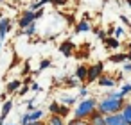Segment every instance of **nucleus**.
<instances>
[{
    "label": "nucleus",
    "instance_id": "1",
    "mask_svg": "<svg viewBox=\"0 0 131 125\" xmlns=\"http://www.w3.org/2000/svg\"><path fill=\"white\" fill-rule=\"evenodd\" d=\"M124 105H126V100L124 98H118V96H115L111 91L97 104V109H99V113H102V114H115V113H122V109H124Z\"/></svg>",
    "mask_w": 131,
    "mask_h": 125
},
{
    "label": "nucleus",
    "instance_id": "2",
    "mask_svg": "<svg viewBox=\"0 0 131 125\" xmlns=\"http://www.w3.org/2000/svg\"><path fill=\"white\" fill-rule=\"evenodd\" d=\"M97 100L95 98H83V102L77 104L75 111H74V118H83V120H88L95 111H97Z\"/></svg>",
    "mask_w": 131,
    "mask_h": 125
},
{
    "label": "nucleus",
    "instance_id": "3",
    "mask_svg": "<svg viewBox=\"0 0 131 125\" xmlns=\"http://www.w3.org/2000/svg\"><path fill=\"white\" fill-rule=\"evenodd\" d=\"M102 70H104V64L99 61L92 66H88V79H86V84H92V82H97L101 77H102Z\"/></svg>",
    "mask_w": 131,
    "mask_h": 125
},
{
    "label": "nucleus",
    "instance_id": "4",
    "mask_svg": "<svg viewBox=\"0 0 131 125\" xmlns=\"http://www.w3.org/2000/svg\"><path fill=\"white\" fill-rule=\"evenodd\" d=\"M34 22H36V13L31 11V9H27V11H24L22 16L18 18V27H20V29H25V27H29V25L34 23Z\"/></svg>",
    "mask_w": 131,
    "mask_h": 125
},
{
    "label": "nucleus",
    "instance_id": "5",
    "mask_svg": "<svg viewBox=\"0 0 131 125\" xmlns=\"http://www.w3.org/2000/svg\"><path fill=\"white\" fill-rule=\"evenodd\" d=\"M43 111L41 109H36V111H32V113H25L24 116H22V123L20 125H29V123H32V121H41L43 120Z\"/></svg>",
    "mask_w": 131,
    "mask_h": 125
},
{
    "label": "nucleus",
    "instance_id": "6",
    "mask_svg": "<svg viewBox=\"0 0 131 125\" xmlns=\"http://www.w3.org/2000/svg\"><path fill=\"white\" fill-rule=\"evenodd\" d=\"M106 125H129L124 118L122 113H115V114H108L106 116Z\"/></svg>",
    "mask_w": 131,
    "mask_h": 125
},
{
    "label": "nucleus",
    "instance_id": "7",
    "mask_svg": "<svg viewBox=\"0 0 131 125\" xmlns=\"http://www.w3.org/2000/svg\"><path fill=\"white\" fill-rule=\"evenodd\" d=\"M74 48H75V45H74L72 39H65V41L59 45V52H61L65 57H70V55L74 54Z\"/></svg>",
    "mask_w": 131,
    "mask_h": 125
},
{
    "label": "nucleus",
    "instance_id": "8",
    "mask_svg": "<svg viewBox=\"0 0 131 125\" xmlns=\"http://www.w3.org/2000/svg\"><path fill=\"white\" fill-rule=\"evenodd\" d=\"M108 61L113 63V64H120V63H127V61H131V59H129V54H127V52H122V54H111V55L108 57Z\"/></svg>",
    "mask_w": 131,
    "mask_h": 125
},
{
    "label": "nucleus",
    "instance_id": "9",
    "mask_svg": "<svg viewBox=\"0 0 131 125\" xmlns=\"http://www.w3.org/2000/svg\"><path fill=\"white\" fill-rule=\"evenodd\" d=\"M88 121H90V125H106V114H102V113H99V109L88 118Z\"/></svg>",
    "mask_w": 131,
    "mask_h": 125
},
{
    "label": "nucleus",
    "instance_id": "10",
    "mask_svg": "<svg viewBox=\"0 0 131 125\" xmlns=\"http://www.w3.org/2000/svg\"><path fill=\"white\" fill-rule=\"evenodd\" d=\"M74 75L79 79V82H84V84H86V79H88V66H86V64H77Z\"/></svg>",
    "mask_w": 131,
    "mask_h": 125
},
{
    "label": "nucleus",
    "instance_id": "11",
    "mask_svg": "<svg viewBox=\"0 0 131 125\" xmlns=\"http://www.w3.org/2000/svg\"><path fill=\"white\" fill-rule=\"evenodd\" d=\"M88 31H92V27H90V22L88 20H81V22H77L75 23V27H74V32L75 34H83V32H88Z\"/></svg>",
    "mask_w": 131,
    "mask_h": 125
},
{
    "label": "nucleus",
    "instance_id": "12",
    "mask_svg": "<svg viewBox=\"0 0 131 125\" xmlns=\"http://www.w3.org/2000/svg\"><path fill=\"white\" fill-rule=\"evenodd\" d=\"M9 31H11V20L9 18H2L0 20V39H4Z\"/></svg>",
    "mask_w": 131,
    "mask_h": 125
},
{
    "label": "nucleus",
    "instance_id": "13",
    "mask_svg": "<svg viewBox=\"0 0 131 125\" xmlns=\"http://www.w3.org/2000/svg\"><path fill=\"white\" fill-rule=\"evenodd\" d=\"M99 86L101 88H113L115 84H117V79H113V77H108V75H102L99 80Z\"/></svg>",
    "mask_w": 131,
    "mask_h": 125
},
{
    "label": "nucleus",
    "instance_id": "14",
    "mask_svg": "<svg viewBox=\"0 0 131 125\" xmlns=\"http://www.w3.org/2000/svg\"><path fill=\"white\" fill-rule=\"evenodd\" d=\"M24 84H22V80H18V79H15V80H9L7 82V86H6V91L9 93V95H13V93H16V91H20L18 88H22Z\"/></svg>",
    "mask_w": 131,
    "mask_h": 125
},
{
    "label": "nucleus",
    "instance_id": "15",
    "mask_svg": "<svg viewBox=\"0 0 131 125\" xmlns=\"http://www.w3.org/2000/svg\"><path fill=\"white\" fill-rule=\"evenodd\" d=\"M102 43H104V47H106V48H118V47H120V39H118V38H115V36H108Z\"/></svg>",
    "mask_w": 131,
    "mask_h": 125
},
{
    "label": "nucleus",
    "instance_id": "16",
    "mask_svg": "<svg viewBox=\"0 0 131 125\" xmlns=\"http://www.w3.org/2000/svg\"><path fill=\"white\" fill-rule=\"evenodd\" d=\"M45 125H65V121H63V116H59V114H50L49 120L45 121Z\"/></svg>",
    "mask_w": 131,
    "mask_h": 125
},
{
    "label": "nucleus",
    "instance_id": "17",
    "mask_svg": "<svg viewBox=\"0 0 131 125\" xmlns=\"http://www.w3.org/2000/svg\"><path fill=\"white\" fill-rule=\"evenodd\" d=\"M11 109H13V100H6V102L2 104V111H0V116H2V118H7L9 113H11Z\"/></svg>",
    "mask_w": 131,
    "mask_h": 125
},
{
    "label": "nucleus",
    "instance_id": "18",
    "mask_svg": "<svg viewBox=\"0 0 131 125\" xmlns=\"http://www.w3.org/2000/svg\"><path fill=\"white\" fill-rule=\"evenodd\" d=\"M20 34H25V36H32V34H36V22H34V23H31L29 27L22 29V31H20Z\"/></svg>",
    "mask_w": 131,
    "mask_h": 125
},
{
    "label": "nucleus",
    "instance_id": "19",
    "mask_svg": "<svg viewBox=\"0 0 131 125\" xmlns=\"http://www.w3.org/2000/svg\"><path fill=\"white\" fill-rule=\"evenodd\" d=\"M63 82H65V86L67 88H74V86H77V82H79V79L74 75V77H65L63 79Z\"/></svg>",
    "mask_w": 131,
    "mask_h": 125
},
{
    "label": "nucleus",
    "instance_id": "20",
    "mask_svg": "<svg viewBox=\"0 0 131 125\" xmlns=\"http://www.w3.org/2000/svg\"><path fill=\"white\" fill-rule=\"evenodd\" d=\"M122 114H124V118H126V121H127V123L131 125V102L124 105V109H122Z\"/></svg>",
    "mask_w": 131,
    "mask_h": 125
},
{
    "label": "nucleus",
    "instance_id": "21",
    "mask_svg": "<svg viewBox=\"0 0 131 125\" xmlns=\"http://www.w3.org/2000/svg\"><path fill=\"white\" fill-rule=\"evenodd\" d=\"M50 64H52V61H50V59H43V61L40 63V68H38V72H34V75L41 73V72H43V70H47V68H49Z\"/></svg>",
    "mask_w": 131,
    "mask_h": 125
},
{
    "label": "nucleus",
    "instance_id": "22",
    "mask_svg": "<svg viewBox=\"0 0 131 125\" xmlns=\"http://www.w3.org/2000/svg\"><path fill=\"white\" fill-rule=\"evenodd\" d=\"M67 125H90L88 120H83V118H72Z\"/></svg>",
    "mask_w": 131,
    "mask_h": 125
},
{
    "label": "nucleus",
    "instance_id": "23",
    "mask_svg": "<svg viewBox=\"0 0 131 125\" xmlns=\"http://www.w3.org/2000/svg\"><path fill=\"white\" fill-rule=\"evenodd\" d=\"M92 32H93L99 39H102V41L108 38V32H106V31H102V29H92Z\"/></svg>",
    "mask_w": 131,
    "mask_h": 125
},
{
    "label": "nucleus",
    "instance_id": "24",
    "mask_svg": "<svg viewBox=\"0 0 131 125\" xmlns=\"http://www.w3.org/2000/svg\"><path fill=\"white\" fill-rule=\"evenodd\" d=\"M75 102H77L75 96H63V98H61V104H65V105H68V107H72Z\"/></svg>",
    "mask_w": 131,
    "mask_h": 125
},
{
    "label": "nucleus",
    "instance_id": "25",
    "mask_svg": "<svg viewBox=\"0 0 131 125\" xmlns=\"http://www.w3.org/2000/svg\"><path fill=\"white\" fill-rule=\"evenodd\" d=\"M59 107H61V102H52V104L49 105L50 114H58V113H59Z\"/></svg>",
    "mask_w": 131,
    "mask_h": 125
},
{
    "label": "nucleus",
    "instance_id": "26",
    "mask_svg": "<svg viewBox=\"0 0 131 125\" xmlns=\"http://www.w3.org/2000/svg\"><path fill=\"white\" fill-rule=\"evenodd\" d=\"M124 34H126V29H124V25H117V27H115V38H118V39H120Z\"/></svg>",
    "mask_w": 131,
    "mask_h": 125
},
{
    "label": "nucleus",
    "instance_id": "27",
    "mask_svg": "<svg viewBox=\"0 0 131 125\" xmlns=\"http://www.w3.org/2000/svg\"><path fill=\"white\" fill-rule=\"evenodd\" d=\"M68 113H70V107H68V105H65V104H61V107H59V113H58V114L65 118V116H68Z\"/></svg>",
    "mask_w": 131,
    "mask_h": 125
},
{
    "label": "nucleus",
    "instance_id": "28",
    "mask_svg": "<svg viewBox=\"0 0 131 125\" xmlns=\"http://www.w3.org/2000/svg\"><path fill=\"white\" fill-rule=\"evenodd\" d=\"M41 7H43V6H41L40 0H34V2L29 6V9H31V11H38V9H41Z\"/></svg>",
    "mask_w": 131,
    "mask_h": 125
},
{
    "label": "nucleus",
    "instance_id": "29",
    "mask_svg": "<svg viewBox=\"0 0 131 125\" xmlns=\"http://www.w3.org/2000/svg\"><path fill=\"white\" fill-rule=\"evenodd\" d=\"M29 89H31V86H29V84H24V86H22V89L18 91V95H20V96H24V95H27V91H29Z\"/></svg>",
    "mask_w": 131,
    "mask_h": 125
},
{
    "label": "nucleus",
    "instance_id": "30",
    "mask_svg": "<svg viewBox=\"0 0 131 125\" xmlns=\"http://www.w3.org/2000/svg\"><path fill=\"white\" fill-rule=\"evenodd\" d=\"M120 22H122L124 25H127V29H129V32H131V22L127 20V16H124V15H120Z\"/></svg>",
    "mask_w": 131,
    "mask_h": 125
},
{
    "label": "nucleus",
    "instance_id": "31",
    "mask_svg": "<svg viewBox=\"0 0 131 125\" xmlns=\"http://www.w3.org/2000/svg\"><path fill=\"white\" fill-rule=\"evenodd\" d=\"M120 91H122L124 95H129V93H131V84H129V82H127V84H124Z\"/></svg>",
    "mask_w": 131,
    "mask_h": 125
},
{
    "label": "nucleus",
    "instance_id": "32",
    "mask_svg": "<svg viewBox=\"0 0 131 125\" xmlns=\"http://www.w3.org/2000/svg\"><path fill=\"white\" fill-rule=\"evenodd\" d=\"M67 4V0H52V6L54 7H61V6H65Z\"/></svg>",
    "mask_w": 131,
    "mask_h": 125
},
{
    "label": "nucleus",
    "instance_id": "33",
    "mask_svg": "<svg viewBox=\"0 0 131 125\" xmlns=\"http://www.w3.org/2000/svg\"><path fill=\"white\" fill-rule=\"evenodd\" d=\"M31 91H34V93H40V91H41L40 84H38V82H32V84H31Z\"/></svg>",
    "mask_w": 131,
    "mask_h": 125
},
{
    "label": "nucleus",
    "instance_id": "34",
    "mask_svg": "<svg viewBox=\"0 0 131 125\" xmlns=\"http://www.w3.org/2000/svg\"><path fill=\"white\" fill-rule=\"evenodd\" d=\"M79 95H81L83 98H86V96H88V88H86V86H83V88L79 89Z\"/></svg>",
    "mask_w": 131,
    "mask_h": 125
},
{
    "label": "nucleus",
    "instance_id": "35",
    "mask_svg": "<svg viewBox=\"0 0 131 125\" xmlns=\"http://www.w3.org/2000/svg\"><path fill=\"white\" fill-rule=\"evenodd\" d=\"M65 16H67V22H68L70 25H75V18H74L72 15H65Z\"/></svg>",
    "mask_w": 131,
    "mask_h": 125
},
{
    "label": "nucleus",
    "instance_id": "36",
    "mask_svg": "<svg viewBox=\"0 0 131 125\" xmlns=\"http://www.w3.org/2000/svg\"><path fill=\"white\" fill-rule=\"evenodd\" d=\"M34 13H36V20H40V18L43 16V13H45V11H43V7H41V9H38V11H34Z\"/></svg>",
    "mask_w": 131,
    "mask_h": 125
},
{
    "label": "nucleus",
    "instance_id": "37",
    "mask_svg": "<svg viewBox=\"0 0 131 125\" xmlns=\"http://www.w3.org/2000/svg\"><path fill=\"white\" fill-rule=\"evenodd\" d=\"M122 68H124V72H131V63H129V61H127V63H124V66H122Z\"/></svg>",
    "mask_w": 131,
    "mask_h": 125
},
{
    "label": "nucleus",
    "instance_id": "38",
    "mask_svg": "<svg viewBox=\"0 0 131 125\" xmlns=\"http://www.w3.org/2000/svg\"><path fill=\"white\" fill-rule=\"evenodd\" d=\"M29 125H45V121L41 120V121H32V123H29Z\"/></svg>",
    "mask_w": 131,
    "mask_h": 125
},
{
    "label": "nucleus",
    "instance_id": "39",
    "mask_svg": "<svg viewBox=\"0 0 131 125\" xmlns=\"http://www.w3.org/2000/svg\"><path fill=\"white\" fill-rule=\"evenodd\" d=\"M127 47H129V52H127V54H129V59H131V43H129Z\"/></svg>",
    "mask_w": 131,
    "mask_h": 125
},
{
    "label": "nucleus",
    "instance_id": "40",
    "mask_svg": "<svg viewBox=\"0 0 131 125\" xmlns=\"http://www.w3.org/2000/svg\"><path fill=\"white\" fill-rule=\"evenodd\" d=\"M4 120H6V118H2V116H0V125H4Z\"/></svg>",
    "mask_w": 131,
    "mask_h": 125
},
{
    "label": "nucleus",
    "instance_id": "41",
    "mask_svg": "<svg viewBox=\"0 0 131 125\" xmlns=\"http://www.w3.org/2000/svg\"><path fill=\"white\" fill-rule=\"evenodd\" d=\"M124 2H127V6L131 7V0H124Z\"/></svg>",
    "mask_w": 131,
    "mask_h": 125
},
{
    "label": "nucleus",
    "instance_id": "42",
    "mask_svg": "<svg viewBox=\"0 0 131 125\" xmlns=\"http://www.w3.org/2000/svg\"><path fill=\"white\" fill-rule=\"evenodd\" d=\"M9 125H15V123H9Z\"/></svg>",
    "mask_w": 131,
    "mask_h": 125
},
{
    "label": "nucleus",
    "instance_id": "43",
    "mask_svg": "<svg viewBox=\"0 0 131 125\" xmlns=\"http://www.w3.org/2000/svg\"><path fill=\"white\" fill-rule=\"evenodd\" d=\"M0 2H4V0H0Z\"/></svg>",
    "mask_w": 131,
    "mask_h": 125
},
{
    "label": "nucleus",
    "instance_id": "44",
    "mask_svg": "<svg viewBox=\"0 0 131 125\" xmlns=\"http://www.w3.org/2000/svg\"><path fill=\"white\" fill-rule=\"evenodd\" d=\"M104 2H106V0H104Z\"/></svg>",
    "mask_w": 131,
    "mask_h": 125
}]
</instances>
